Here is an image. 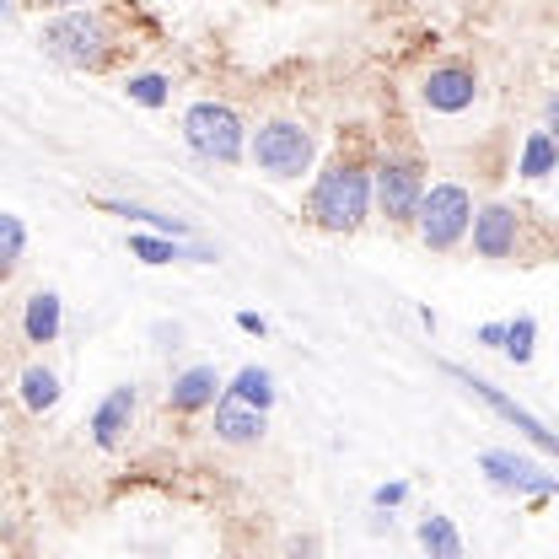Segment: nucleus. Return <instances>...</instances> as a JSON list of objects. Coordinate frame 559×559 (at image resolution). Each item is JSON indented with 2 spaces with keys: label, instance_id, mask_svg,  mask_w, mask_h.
I'll list each match as a JSON object with an SVG mask.
<instances>
[{
  "label": "nucleus",
  "instance_id": "20e7f679",
  "mask_svg": "<svg viewBox=\"0 0 559 559\" xmlns=\"http://www.w3.org/2000/svg\"><path fill=\"white\" fill-rule=\"evenodd\" d=\"M44 49L60 60V66H75V70H97L108 60V27L103 16L92 11H66L44 27Z\"/></svg>",
  "mask_w": 559,
  "mask_h": 559
},
{
  "label": "nucleus",
  "instance_id": "ddd939ff",
  "mask_svg": "<svg viewBox=\"0 0 559 559\" xmlns=\"http://www.w3.org/2000/svg\"><path fill=\"white\" fill-rule=\"evenodd\" d=\"M215 388H221L215 366H194V371H183V377H178V382L167 388V404H173L178 415H194V409L215 404Z\"/></svg>",
  "mask_w": 559,
  "mask_h": 559
},
{
  "label": "nucleus",
  "instance_id": "a211bd4d",
  "mask_svg": "<svg viewBox=\"0 0 559 559\" xmlns=\"http://www.w3.org/2000/svg\"><path fill=\"white\" fill-rule=\"evenodd\" d=\"M226 393H237V399H248V404H259V409H270V371H259V366H248V371H237V382H231Z\"/></svg>",
  "mask_w": 559,
  "mask_h": 559
},
{
  "label": "nucleus",
  "instance_id": "39448f33",
  "mask_svg": "<svg viewBox=\"0 0 559 559\" xmlns=\"http://www.w3.org/2000/svg\"><path fill=\"white\" fill-rule=\"evenodd\" d=\"M183 140L205 156V162H237L242 156V119L226 103H194L183 114Z\"/></svg>",
  "mask_w": 559,
  "mask_h": 559
},
{
  "label": "nucleus",
  "instance_id": "f3484780",
  "mask_svg": "<svg viewBox=\"0 0 559 559\" xmlns=\"http://www.w3.org/2000/svg\"><path fill=\"white\" fill-rule=\"evenodd\" d=\"M555 162H559V145L549 130H538V135L527 140V156H522V173L527 178H544V173H555Z\"/></svg>",
  "mask_w": 559,
  "mask_h": 559
},
{
  "label": "nucleus",
  "instance_id": "393cba45",
  "mask_svg": "<svg viewBox=\"0 0 559 559\" xmlns=\"http://www.w3.org/2000/svg\"><path fill=\"white\" fill-rule=\"evenodd\" d=\"M549 135L559 140V97H555V103H549Z\"/></svg>",
  "mask_w": 559,
  "mask_h": 559
},
{
  "label": "nucleus",
  "instance_id": "dca6fc26",
  "mask_svg": "<svg viewBox=\"0 0 559 559\" xmlns=\"http://www.w3.org/2000/svg\"><path fill=\"white\" fill-rule=\"evenodd\" d=\"M419 544H425L430 555H441V559L463 555V538L452 533V522H447V516H425V522H419Z\"/></svg>",
  "mask_w": 559,
  "mask_h": 559
},
{
  "label": "nucleus",
  "instance_id": "f257e3e1",
  "mask_svg": "<svg viewBox=\"0 0 559 559\" xmlns=\"http://www.w3.org/2000/svg\"><path fill=\"white\" fill-rule=\"evenodd\" d=\"M371 210V173L360 156H334L323 173H318V189H312V215L323 231H355Z\"/></svg>",
  "mask_w": 559,
  "mask_h": 559
},
{
  "label": "nucleus",
  "instance_id": "f03ea898",
  "mask_svg": "<svg viewBox=\"0 0 559 559\" xmlns=\"http://www.w3.org/2000/svg\"><path fill=\"white\" fill-rule=\"evenodd\" d=\"M474 194L468 189H457V183H436V189H425V200H419V242L425 248H436V253H447V248H457L463 237H468V226H474Z\"/></svg>",
  "mask_w": 559,
  "mask_h": 559
},
{
  "label": "nucleus",
  "instance_id": "2eb2a0df",
  "mask_svg": "<svg viewBox=\"0 0 559 559\" xmlns=\"http://www.w3.org/2000/svg\"><path fill=\"white\" fill-rule=\"evenodd\" d=\"M22 404H27L33 415L55 409V404H60V377L44 371V366H27V371H22Z\"/></svg>",
  "mask_w": 559,
  "mask_h": 559
},
{
  "label": "nucleus",
  "instance_id": "0eeeda50",
  "mask_svg": "<svg viewBox=\"0 0 559 559\" xmlns=\"http://www.w3.org/2000/svg\"><path fill=\"white\" fill-rule=\"evenodd\" d=\"M419 97H425L430 114H468L474 97H479V75H474L468 66H441V70L425 75Z\"/></svg>",
  "mask_w": 559,
  "mask_h": 559
},
{
  "label": "nucleus",
  "instance_id": "423d86ee",
  "mask_svg": "<svg viewBox=\"0 0 559 559\" xmlns=\"http://www.w3.org/2000/svg\"><path fill=\"white\" fill-rule=\"evenodd\" d=\"M419 200H425V178H419V162L409 156H388L377 167V205L388 221H415Z\"/></svg>",
  "mask_w": 559,
  "mask_h": 559
},
{
  "label": "nucleus",
  "instance_id": "1a4fd4ad",
  "mask_svg": "<svg viewBox=\"0 0 559 559\" xmlns=\"http://www.w3.org/2000/svg\"><path fill=\"white\" fill-rule=\"evenodd\" d=\"M452 377H457L463 388H474V393H479V399H485V404H489V409H495L500 419H511V425H516V430H522L527 441H538V447H549V452H559V436H555V430H549V425H538V419L527 415V409H516V404H511L506 393H495V388H489L485 377H468V371H457V366H452Z\"/></svg>",
  "mask_w": 559,
  "mask_h": 559
},
{
  "label": "nucleus",
  "instance_id": "4468645a",
  "mask_svg": "<svg viewBox=\"0 0 559 559\" xmlns=\"http://www.w3.org/2000/svg\"><path fill=\"white\" fill-rule=\"evenodd\" d=\"M22 334H27L33 345H55V334H60V296H55V290H38V296L27 301Z\"/></svg>",
  "mask_w": 559,
  "mask_h": 559
},
{
  "label": "nucleus",
  "instance_id": "5701e85b",
  "mask_svg": "<svg viewBox=\"0 0 559 559\" xmlns=\"http://www.w3.org/2000/svg\"><path fill=\"white\" fill-rule=\"evenodd\" d=\"M404 500V485H388V489H377V506H399Z\"/></svg>",
  "mask_w": 559,
  "mask_h": 559
},
{
  "label": "nucleus",
  "instance_id": "9b49d317",
  "mask_svg": "<svg viewBox=\"0 0 559 559\" xmlns=\"http://www.w3.org/2000/svg\"><path fill=\"white\" fill-rule=\"evenodd\" d=\"M485 474L495 485L506 489H533V495H555L559 479H549L538 463H527V457H511V452H485Z\"/></svg>",
  "mask_w": 559,
  "mask_h": 559
},
{
  "label": "nucleus",
  "instance_id": "6e6552de",
  "mask_svg": "<svg viewBox=\"0 0 559 559\" xmlns=\"http://www.w3.org/2000/svg\"><path fill=\"white\" fill-rule=\"evenodd\" d=\"M522 242V215L506 205H485L474 215V253L479 259H516Z\"/></svg>",
  "mask_w": 559,
  "mask_h": 559
},
{
  "label": "nucleus",
  "instance_id": "7ed1b4c3",
  "mask_svg": "<svg viewBox=\"0 0 559 559\" xmlns=\"http://www.w3.org/2000/svg\"><path fill=\"white\" fill-rule=\"evenodd\" d=\"M312 130L307 124H296V119H270V124H259V135H253V167L264 173V178H275V183H290V178H301L307 167H312Z\"/></svg>",
  "mask_w": 559,
  "mask_h": 559
},
{
  "label": "nucleus",
  "instance_id": "6ab92c4d",
  "mask_svg": "<svg viewBox=\"0 0 559 559\" xmlns=\"http://www.w3.org/2000/svg\"><path fill=\"white\" fill-rule=\"evenodd\" d=\"M533 334H538V323H533V318H516V323L506 329V355H511V360H533Z\"/></svg>",
  "mask_w": 559,
  "mask_h": 559
},
{
  "label": "nucleus",
  "instance_id": "a878e982",
  "mask_svg": "<svg viewBox=\"0 0 559 559\" xmlns=\"http://www.w3.org/2000/svg\"><path fill=\"white\" fill-rule=\"evenodd\" d=\"M60 5H75V0H60Z\"/></svg>",
  "mask_w": 559,
  "mask_h": 559
},
{
  "label": "nucleus",
  "instance_id": "b1692460",
  "mask_svg": "<svg viewBox=\"0 0 559 559\" xmlns=\"http://www.w3.org/2000/svg\"><path fill=\"white\" fill-rule=\"evenodd\" d=\"M479 340H485V345H506V329H500V323H485Z\"/></svg>",
  "mask_w": 559,
  "mask_h": 559
},
{
  "label": "nucleus",
  "instance_id": "9d476101",
  "mask_svg": "<svg viewBox=\"0 0 559 559\" xmlns=\"http://www.w3.org/2000/svg\"><path fill=\"white\" fill-rule=\"evenodd\" d=\"M215 436L231 441V447H253V441L264 436V409L248 404V399H237V393H226V399L215 404Z\"/></svg>",
  "mask_w": 559,
  "mask_h": 559
},
{
  "label": "nucleus",
  "instance_id": "f8f14e48",
  "mask_svg": "<svg viewBox=\"0 0 559 559\" xmlns=\"http://www.w3.org/2000/svg\"><path fill=\"white\" fill-rule=\"evenodd\" d=\"M130 419H135V388H114V393L97 404V415H92V441H97L103 452H114V447L124 441Z\"/></svg>",
  "mask_w": 559,
  "mask_h": 559
},
{
  "label": "nucleus",
  "instance_id": "aec40b11",
  "mask_svg": "<svg viewBox=\"0 0 559 559\" xmlns=\"http://www.w3.org/2000/svg\"><path fill=\"white\" fill-rule=\"evenodd\" d=\"M130 248H135L145 264H173V259H183V248H178V242H162V237H135Z\"/></svg>",
  "mask_w": 559,
  "mask_h": 559
},
{
  "label": "nucleus",
  "instance_id": "4be33fe9",
  "mask_svg": "<svg viewBox=\"0 0 559 559\" xmlns=\"http://www.w3.org/2000/svg\"><path fill=\"white\" fill-rule=\"evenodd\" d=\"M0 237H5V264L22 259V221L16 215H0Z\"/></svg>",
  "mask_w": 559,
  "mask_h": 559
},
{
  "label": "nucleus",
  "instance_id": "412c9836",
  "mask_svg": "<svg viewBox=\"0 0 559 559\" xmlns=\"http://www.w3.org/2000/svg\"><path fill=\"white\" fill-rule=\"evenodd\" d=\"M130 97L145 103V108H162V103H167V81H162V75H135V81H130Z\"/></svg>",
  "mask_w": 559,
  "mask_h": 559
}]
</instances>
